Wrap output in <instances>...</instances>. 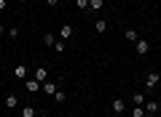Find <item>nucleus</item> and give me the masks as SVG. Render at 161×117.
<instances>
[{
  "label": "nucleus",
  "mask_w": 161,
  "mask_h": 117,
  "mask_svg": "<svg viewBox=\"0 0 161 117\" xmlns=\"http://www.w3.org/2000/svg\"><path fill=\"white\" fill-rule=\"evenodd\" d=\"M158 80H161L158 72H150L148 77H145V88H156V85H158Z\"/></svg>",
  "instance_id": "nucleus-1"
},
{
  "label": "nucleus",
  "mask_w": 161,
  "mask_h": 117,
  "mask_svg": "<svg viewBox=\"0 0 161 117\" xmlns=\"http://www.w3.org/2000/svg\"><path fill=\"white\" fill-rule=\"evenodd\" d=\"M110 109H113L115 115H124V99H113L110 101Z\"/></svg>",
  "instance_id": "nucleus-2"
},
{
  "label": "nucleus",
  "mask_w": 161,
  "mask_h": 117,
  "mask_svg": "<svg viewBox=\"0 0 161 117\" xmlns=\"http://www.w3.org/2000/svg\"><path fill=\"white\" fill-rule=\"evenodd\" d=\"M73 32H75V29H73V24H62V29H59V37H64V40H67V37H73Z\"/></svg>",
  "instance_id": "nucleus-3"
},
{
  "label": "nucleus",
  "mask_w": 161,
  "mask_h": 117,
  "mask_svg": "<svg viewBox=\"0 0 161 117\" xmlns=\"http://www.w3.org/2000/svg\"><path fill=\"white\" fill-rule=\"evenodd\" d=\"M148 51H150V43H148V40H137V53L145 56Z\"/></svg>",
  "instance_id": "nucleus-4"
},
{
  "label": "nucleus",
  "mask_w": 161,
  "mask_h": 117,
  "mask_svg": "<svg viewBox=\"0 0 161 117\" xmlns=\"http://www.w3.org/2000/svg\"><path fill=\"white\" fill-rule=\"evenodd\" d=\"M124 40H129V43H137V40H140L137 29H126V32H124Z\"/></svg>",
  "instance_id": "nucleus-5"
},
{
  "label": "nucleus",
  "mask_w": 161,
  "mask_h": 117,
  "mask_svg": "<svg viewBox=\"0 0 161 117\" xmlns=\"http://www.w3.org/2000/svg\"><path fill=\"white\" fill-rule=\"evenodd\" d=\"M16 101H19L16 96H14V93H8V96H6V101H3V104H6V109H16Z\"/></svg>",
  "instance_id": "nucleus-6"
},
{
  "label": "nucleus",
  "mask_w": 161,
  "mask_h": 117,
  "mask_svg": "<svg viewBox=\"0 0 161 117\" xmlns=\"http://www.w3.org/2000/svg\"><path fill=\"white\" fill-rule=\"evenodd\" d=\"M57 83H48V80H46V83H43V93H48V96H54V93H57Z\"/></svg>",
  "instance_id": "nucleus-7"
},
{
  "label": "nucleus",
  "mask_w": 161,
  "mask_h": 117,
  "mask_svg": "<svg viewBox=\"0 0 161 117\" xmlns=\"http://www.w3.org/2000/svg\"><path fill=\"white\" fill-rule=\"evenodd\" d=\"M145 112H148V115H156V112H158V104H156V101H148V99H145Z\"/></svg>",
  "instance_id": "nucleus-8"
},
{
  "label": "nucleus",
  "mask_w": 161,
  "mask_h": 117,
  "mask_svg": "<svg viewBox=\"0 0 161 117\" xmlns=\"http://www.w3.org/2000/svg\"><path fill=\"white\" fill-rule=\"evenodd\" d=\"M132 104H134V106H145V96L140 93V90H137V93L132 96Z\"/></svg>",
  "instance_id": "nucleus-9"
},
{
  "label": "nucleus",
  "mask_w": 161,
  "mask_h": 117,
  "mask_svg": "<svg viewBox=\"0 0 161 117\" xmlns=\"http://www.w3.org/2000/svg\"><path fill=\"white\" fill-rule=\"evenodd\" d=\"M43 43H46L48 48H54V43H57V35H51V32H46V35H43Z\"/></svg>",
  "instance_id": "nucleus-10"
},
{
  "label": "nucleus",
  "mask_w": 161,
  "mask_h": 117,
  "mask_svg": "<svg viewBox=\"0 0 161 117\" xmlns=\"http://www.w3.org/2000/svg\"><path fill=\"white\" fill-rule=\"evenodd\" d=\"M46 77H48L46 67H38V69H35V80H38V83H40V80H46Z\"/></svg>",
  "instance_id": "nucleus-11"
},
{
  "label": "nucleus",
  "mask_w": 161,
  "mask_h": 117,
  "mask_svg": "<svg viewBox=\"0 0 161 117\" xmlns=\"http://www.w3.org/2000/svg\"><path fill=\"white\" fill-rule=\"evenodd\" d=\"M16 77H19V80L27 77V67H24V64H16Z\"/></svg>",
  "instance_id": "nucleus-12"
},
{
  "label": "nucleus",
  "mask_w": 161,
  "mask_h": 117,
  "mask_svg": "<svg viewBox=\"0 0 161 117\" xmlns=\"http://www.w3.org/2000/svg\"><path fill=\"white\" fill-rule=\"evenodd\" d=\"M94 29H97V32H108V22H105V19H99V22L94 24Z\"/></svg>",
  "instance_id": "nucleus-13"
},
{
  "label": "nucleus",
  "mask_w": 161,
  "mask_h": 117,
  "mask_svg": "<svg viewBox=\"0 0 161 117\" xmlns=\"http://www.w3.org/2000/svg\"><path fill=\"white\" fill-rule=\"evenodd\" d=\"M22 117H35V106H24V109H22Z\"/></svg>",
  "instance_id": "nucleus-14"
},
{
  "label": "nucleus",
  "mask_w": 161,
  "mask_h": 117,
  "mask_svg": "<svg viewBox=\"0 0 161 117\" xmlns=\"http://www.w3.org/2000/svg\"><path fill=\"white\" fill-rule=\"evenodd\" d=\"M27 90L30 93H38V80H27Z\"/></svg>",
  "instance_id": "nucleus-15"
},
{
  "label": "nucleus",
  "mask_w": 161,
  "mask_h": 117,
  "mask_svg": "<svg viewBox=\"0 0 161 117\" xmlns=\"http://www.w3.org/2000/svg\"><path fill=\"white\" fill-rule=\"evenodd\" d=\"M64 48H67L64 40H57V43H54V51H57V53H64Z\"/></svg>",
  "instance_id": "nucleus-16"
},
{
  "label": "nucleus",
  "mask_w": 161,
  "mask_h": 117,
  "mask_svg": "<svg viewBox=\"0 0 161 117\" xmlns=\"http://www.w3.org/2000/svg\"><path fill=\"white\" fill-rule=\"evenodd\" d=\"M132 117H145V106H134V109H132Z\"/></svg>",
  "instance_id": "nucleus-17"
},
{
  "label": "nucleus",
  "mask_w": 161,
  "mask_h": 117,
  "mask_svg": "<svg viewBox=\"0 0 161 117\" xmlns=\"http://www.w3.org/2000/svg\"><path fill=\"white\" fill-rule=\"evenodd\" d=\"M89 8H92V11H99V8H102V0H89Z\"/></svg>",
  "instance_id": "nucleus-18"
},
{
  "label": "nucleus",
  "mask_w": 161,
  "mask_h": 117,
  "mask_svg": "<svg viewBox=\"0 0 161 117\" xmlns=\"http://www.w3.org/2000/svg\"><path fill=\"white\" fill-rule=\"evenodd\" d=\"M64 99H67V96H64V90H57V93H54V101H59V104H62Z\"/></svg>",
  "instance_id": "nucleus-19"
},
{
  "label": "nucleus",
  "mask_w": 161,
  "mask_h": 117,
  "mask_svg": "<svg viewBox=\"0 0 161 117\" xmlns=\"http://www.w3.org/2000/svg\"><path fill=\"white\" fill-rule=\"evenodd\" d=\"M75 6H78L80 11H86V8H89V0H75Z\"/></svg>",
  "instance_id": "nucleus-20"
},
{
  "label": "nucleus",
  "mask_w": 161,
  "mask_h": 117,
  "mask_svg": "<svg viewBox=\"0 0 161 117\" xmlns=\"http://www.w3.org/2000/svg\"><path fill=\"white\" fill-rule=\"evenodd\" d=\"M8 8V0H0V11H6Z\"/></svg>",
  "instance_id": "nucleus-21"
},
{
  "label": "nucleus",
  "mask_w": 161,
  "mask_h": 117,
  "mask_svg": "<svg viewBox=\"0 0 161 117\" xmlns=\"http://www.w3.org/2000/svg\"><path fill=\"white\" fill-rule=\"evenodd\" d=\"M46 3H48L51 8H57V6H59V0H46Z\"/></svg>",
  "instance_id": "nucleus-22"
},
{
  "label": "nucleus",
  "mask_w": 161,
  "mask_h": 117,
  "mask_svg": "<svg viewBox=\"0 0 161 117\" xmlns=\"http://www.w3.org/2000/svg\"><path fill=\"white\" fill-rule=\"evenodd\" d=\"M6 32H8V29H6V27H3V24H0V35H6Z\"/></svg>",
  "instance_id": "nucleus-23"
},
{
  "label": "nucleus",
  "mask_w": 161,
  "mask_h": 117,
  "mask_svg": "<svg viewBox=\"0 0 161 117\" xmlns=\"http://www.w3.org/2000/svg\"><path fill=\"white\" fill-rule=\"evenodd\" d=\"M145 117H156V115H148V112H145Z\"/></svg>",
  "instance_id": "nucleus-24"
},
{
  "label": "nucleus",
  "mask_w": 161,
  "mask_h": 117,
  "mask_svg": "<svg viewBox=\"0 0 161 117\" xmlns=\"http://www.w3.org/2000/svg\"><path fill=\"white\" fill-rule=\"evenodd\" d=\"M70 117H80V115H70Z\"/></svg>",
  "instance_id": "nucleus-25"
}]
</instances>
